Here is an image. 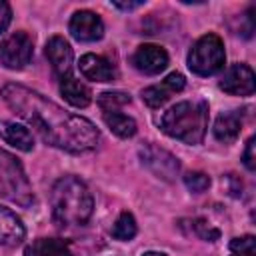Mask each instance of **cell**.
Returning a JSON list of instances; mask_svg holds the SVG:
<instances>
[{
	"label": "cell",
	"mask_w": 256,
	"mask_h": 256,
	"mask_svg": "<svg viewBox=\"0 0 256 256\" xmlns=\"http://www.w3.org/2000/svg\"><path fill=\"white\" fill-rule=\"evenodd\" d=\"M142 256H166L164 252H154V250H150V252H146V254H142Z\"/></svg>",
	"instance_id": "83f0119b"
},
{
	"label": "cell",
	"mask_w": 256,
	"mask_h": 256,
	"mask_svg": "<svg viewBox=\"0 0 256 256\" xmlns=\"http://www.w3.org/2000/svg\"><path fill=\"white\" fill-rule=\"evenodd\" d=\"M60 94L64 96V100L76 108H86L90 102H92V92L90 88L80 82L78 78L74 76H66V78H60Z\"/></svg>",
	"instance_id": "2e32d148"
},
{
	"label": "cell",
	"mask_w": 256,
	"mask_h": 256,
	"mask_svg": "<svg viewBox=\"0 0 256 256\" xmlns=\"http://www.w3.org/2000/svg\"><path fill=\"white\" fill-rule=\"evenodd\" d=\"M78 68L82 76L92 82H112L116 78V68L98 54H84L78 62Z\"/></svg>",
	"instance_id": "4fadbf2b"
},
{
	"label": "cell",
	"mask_w": 256,
	"mask_h": 256,
	"mask_svg": "<svg viewBox=\"0 0 256 256\" xmlns=\"http://www.w3.org/2000/svg\"><path fill=\"white\" fill-rule=\"evenodd\" d=\"M140 160L148 170H152L158 178H162L166 182L176 180V176L180 172L178 158L154 144H146L144 148H140Z\"/></svg>",
	"instance_id": "52a82bcc"
},
{
	"label": "cell",
	"mask_w": 256,
	"mask_h": 256,
	"mask_svg": "<svg viewBox=\"0 0 256 256\" xmlns=\"http://www.w3.org/2000/svg\"><path fill=\"white\" fill-rule=\"evenodd\" d=\"M50 208L60 226H82L92 216L94 198L80 178L62 176L50 190Z\"/></svg>",
	"instance_id": "7a4b0ae2"
},
{
	"label": "cell",
	"mask_w": 256,
	"mask_h": 256,
	"mask_svg": "<svg viewBox=\"0 0 256 256\" xmlns=\"http://www.w3.org/2000/svg\"><path fill=\"white\" fill-rule=\"evenodd\" d=\"M192 230H194V234L198 236V238H202V240H206V242H216L218 238H220V230L218 228H212L206 220H202V218H196V220H192Z\"/></svg>",
	"instance_id": "603a6c76"
},
{
	"label": "cell",
	"mask_w": 256,
	"mask_h": 256,
	"mask_svg": "<svg viewBox=\"0 0 256 256\" xmlns=\"http://www.w3.org/2000/svg\"><path fill=\"white\" fill-rule=\"evenodd\" d=\"M2 98L54 148L70 154H86L100 142V132L88 118L64 110L36 90L8 82L2 88Z\"/></svg>",
	"instance_id": "6da1fadb"
},
{
	"label": "cell",
	"mask_w": 256,
	"mask_h": 256,
	"mask_svg": "<svg viewBox=\"0 0 256 256\" xmlns=\"http://www.w3.org/2000/svg\"><path fill=\"white\" fill-rule=\"evenodd\" d=\"M144 2H114V6L116 8H120V10H136V8H140Z\"/></svg>",
	"instance_id": "4316f807"
},
{
	"label": "cell",
	"mask_w": 256,
	"mask_h": 256,
	"mask_svg": "<svg viewBox=\"0 0 256 256\" xmlns=\"http://www.w3.org/2000/svg\"><path fill=\"white\" fill-rule=\"evenodd\" d=\"M158 124L170 138L192 146L200 144L208 130V104L202 100L178 102L160 116Z\"/></svg>",
	"instance_id": "3957f363"
},
{
	"label": "cell",
	"mask_w": 256,
	"mask_h": 256,
	"mask_svg": "<svg viewBox=\"0 0 256 256\" xmlns=\"http://www.w3.org/2000/svg\"><path fill=\"white\" fill-rule=\"evenodd\" d=\"M240 128H242V118L238 112H224L216 118L214 122V136L216 140L224 142V144H230L238 138L240 134Z\"/></svg>",
	"instance_id": "e0dca14e"
},
{
	"label": "cell",
	"mask_w": 256,
	"mask_h": 256,
	"mask_svg": "<svg viewBox=\"0 0 256 256\" xmlns=\"http://www.w3.org/2000/svg\"><path fill=\"white\" fill-rule=\"evenodd\" d=\"M26 236L22 220L10 210L0 206V246H18Z\"/></svg>",
	"instance_id": "5bb4252c"
},
{
	"label": "cell",
	"mask_w": 256,
	"mask_h": 256,
	"mask_svg": "<svg viewBox=\"0 0 256 256\" xmlns=\"http://www.w3.org/2000/svg\"><path fill=\"white\" fill-rule=\"evenodd\" d=\"M228 250H230V256H256V240L250 234L232 238Z\"/></svg>",
	"instance_id": "7402d4cb"
},
{
	"label": "cell",
	"mask_w": 256,
	"mask_h": 256,
	"mask_svg": "<svg viewBox=\"0 0 256 256\" xmlns=\"http://www.w3.org/2000/svg\"><path fill=\"white\" fill-rule=\"evenodd\" d=\"M224 42L216 34H204L188 52V68L198 76H212L224 68Z\"/></svg>",
	"instance_id": "5b68a950"
},
{
	"label": "cell",
	"mask_w": 256,
	"mask_h": 256,
	"mask_svg": "<svg viewBox=\"0 0 256 256\" xmlns=\"http://www.w3.org/2000/svg\"><path fill=\"white\" fill-rule=\"evenodd\" d=\"M242 162H244V166L252 172V170H256V138L252 136V138H248V142H246V148H244V152H242Z\"/></svg>",
	"instance_id": "d4e9b609"
},
{
	"label": "cell",
	"mask_w": 256,
	"mask_h": 256,
	"mask_svg": "<svg viewBox=\"0 0 256 256\" xmlns=\"http://www.w3.org/2000/svg\"><path fill=\"white\" fill-rule=\"evenodd\" d=\"M256 88V76L246 64H232L220 78V90L230 96H250Z\"/></svg>",
	"instance_id": "ba28073f"
},
{
	"label": "cell",
	"mask_w": 256,
	"mask_h": 256,
	"mask_svg": "<svg viewBox=\"0 0 256 256\" xmlns=\"http://www.w3.org/2000/svg\"><path fill=\"white\" fill-rule=\"evenodd\" d=\"M184 184L190 192H204L210 186V176L204 172H188L184 176Z\"/></svg>",
	"instance_id": "cb8c5ba5"
},
{
	"label": "cell",
	"mask_w": 256,
	"mask_h": 256,
	"mask_svg": "<svg viewBox=\"0 0 256 256\" xmlns=\"http://www.w3.org/2000/svg\"><path fill=\"white\" fill-rule=\"evenodd\" d=\"M68 30L72 38H76L78 42H96L104 36V22L96 12L78 10L72 14L68 22Z\"/></svg>",
	"instance_id": "9c48e42d"
},
{
	"label": "cell",
	"mask_w": 256,
	"mask_h": 256,
	"mask_svg": "<svg viewBox=\"0 0 256 256\" xmlns=\"http://www.w3.org/2000/svg\"><path fill=\"white\" fill-rule=\"evenodd\" d=\"M130 104V94L126 92H102L98 96V106L104 112H118V108Z\"/></svg>",
	"instance_id": "44dd1931"
},
{
	"label": "cell",
	"mask_w": 256,
	"mask_h": 256,
	"mask_svg": "<svg viewBox=\"0 0 256 256\" xmlns=\"http://www.w3.org/2000/svg\"><path fill=\"white\" fill-rule=\"evenodd\" d=\"M136 232H138V226H136V220L130 212H122L116 218V222L112 224V236L116 240H122V242L132 240L136 236Z\"/></svg>",
	"instance_id": "ffe728a7"
},
{
	"label": "cell",
	"mask_w": 256,
	"mask_h": 256,
	"mask_svg": "<svg viewBox=\"0 0 256 256\" xmlns=\"http://www.w3.org/2000/svg\"><path fill=\"white\" fill-rule=\"evenodd\" d=\"M0 138L14 146L16 150H22V152H30L34 148V138L30 134V130L22 124H16V122H10V120H4L0 122Z\"/></svg>",
	"instance_id": "9a60e30c"
},
{
	"label": "cell",
	"mask_w": 256,
	"mask_h": 256,
	"mask_svg": "<svg viewBox=\"0 0 256 256\" xmlns=\"http://www.w3.org/2000/svg\"><path fill=\"white\" fill-rule=\"evenodd\" d=\"M24 256H72V250L60 238H38L26 246Z\"/></svg>",
	"instance_id": "ac0fdd59"
},
{
	"label": "cell",
	"mask_w": 256,
	"mask_h": 256,
	"mask_svg": "<svg viewBox=\"0 0 256 256\" xmlns=\"http://www.w3.org/2000/svg\"><path fill=\"white\" fill-rule=\"evenodd\" d=\"M104 122L106 126L120 138H132L138 130L134 118L122 114V112H104Z\"/></svg>",
	"instance_id": "d6986e66"
},
{
	"label": "cell",
	"mask_w": 256,
	"mask_h": 256,
	"mask_svg": "<svg viewBox=\"0 0 256 256\" xmlns=\"http://www.w3.org/2000/svg\"><path fill=\"white\" fill-rule=\"evenodd\" d=\"M0 196L18 206H30L34 202L32 184L24 172V166L6 150H0Z\"/></svg>",
	"instance_id": "277c9868"
},
{
	"label": "cell",
	"mask_w": 256,
	"mask_h": 256,
	"mask_svg": "<svg viewBox=\"0 0 256 256\" xmlns=\"http://www.w3.org/2000/svg\"><path fill=\"white\" fill-rule=\"evenodd\" d=\"M10 20H12V8L8 2L0 0V34L10 26Z\"/></svg>",
	"instance_id": "484cf974"
},
{
	"label": "cell",
	"mask_w": 256,
	"mask_h": 256,
	"mask_svg": "<svg viewBox=\"0 0 256 256\" xmlns=\"http://www.w3.org/2000/svg\"><path fill=\"white\" fill-rule=\"evenodd\" d=\"M46 58H48V62H50V66H52V70L58 78L70 76L72 62H74V52L62 36H52L46 42Z\"/></svg>",
	"instance_id": "7c38bea8"
},
{
	"label": "cell",
	"mask_w": 256,
	"mask_h": 256,
	"mask_svg": "<svg viewBox=\"0 0 256 256\" xmlns=\"http://www.w3.org/2000/svg\"><path fill=\"white\" fill-rule=\"evenodd\" d=\"M132 64L138 72L154 76L168 66V52L158 44H142L132 54Z\"/></svg>",
	"instance_id": "30bf717a"
},
{
	"label": "cell",
	"mask_w": 256,
	"mask_h": 256,
	"mask_svg": "<svg viewBox=\"0 0 256 256\" xmlns=\"http://www.w3.org/2000/svg\"><path fill=\"white\" fill-rule=\"evenodd\" d=\"M34 42L26 32H14L0 44V62L10 70H20L32 60Z\"/></svg>",
	"instance_id": "8992f818"
},
{
	"label": "cell",
	"mask_w": 256,
	"mask_h": 256,
	"mask_svg": "<svg viewBox=\"0 0 256 256\" xmlns=\"http://www.w3.org/2000/svg\"><path fill=\"white\" fill-rule=\"evenodd\" d=\"M184 86H186V78L180 72H170L160 84H154V86H148L146 90H142V100L150 108H160L176 92L184 90Z\"/></svg>",
	"instance_id": "8fae6325"
}]
</instances>
